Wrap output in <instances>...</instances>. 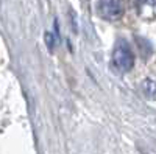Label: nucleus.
Segmentation results:
<instances>
[{"label": "nucleus", "mask_w": 156, "mask_h": 154, "mask_svg": "<svg viewBox=\"0 0 156 154\" xmlns=\"http://www.w3.org/2000/svg\"><path fill=\"white\" fill-rule=\"evenodd\" d=\"M134 66V55L129 45L125 41H119L114 47L112 58H111V69L117 73H126Z\"/></svg>", "instance_id": "nucleus-1"}, {"label": "nucleus", "mask_w": 156, "mask_h": 154, "mask_svg": "<svg viewBox=\"0 0 156 154\" xmlns=\"http://www.w3.org/2000/svg\"><path fill=\"white\" fill-rule=\"evenodd\" d=\"M98 14L106 20H119L123 16L122 0H98Z\"/></svg>", "instance_id": "nucleus-2"}, {"label": "nucleus", "mask_w": 156, "mask_h": 154, "mask_svg": "<svg viewBox=\"0 0 156 154\" xmlns=\"http://www.w3.org/2000/svg\"><path fill=\"white\" fill-rule=\"evenodd\" d=\"M140 91L142 94L145 95V98L148 100H156V81L154 80H144L142 81V86H140Z\"/></svg>", "instance_id": "nucleus-3"}, {"label": "nucleus", "mask_w": 156, "mask_h": 154, "mask_svg": "<svg viewBox=\"0 0 156 154\" xmlns=\"http://www.w3.org/2000/svg\"><path fill=\"white\" fill-rule=\"evenodd\" d=\"M45 44H47V48L48 51H53L55 50V45H56V39H55V34L47 31L45 33Z\"/></svg>", "instance_id": "nucleus-4"}, {"label": "nucleus", "mask_w": 156, "mask_h": 154, "mask_svg": "<svg viewBox=\"0 0 156 154\" xmlns=\"http://www.w3.org/2000/svg\"><path fill=\"white\" fill-rule=\"evenodd\" d=\"M140 3H147V5H151V6H154L156 5V0H139Z\"/></svg>", "instance_id": "nucleus-5"}]
</instances>
